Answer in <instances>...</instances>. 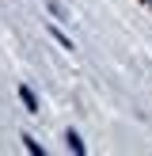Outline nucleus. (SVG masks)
Here are the masks:
<instances>
[{"instance_id":"1","label":"nucleus","mask_w":152,"mask_h":156,"mask_svg":"<svg viewBox=\"0 0 152 156\" xmlns=\"http://www.w3.org/2000/svg\"><path fill=\"white\" fill-rule=\"evenodd\" d=\"M19 95H23V103H27V111H38V103H34V91H30V88H23Z\"/></svg>"},{"instance_id":"2","label":"nucleus","mask_w":152,"mask_h":156,"mask_svg":"<svg viewBox=\"0 0 152 156\" xmlns=\"http://www.w3.org/2000/svg\"><path fill=\"white\" fill-rule=\"evenodd\" d=\"M65 141H68V149H72V152H84V141H80V137H76V133H68Z\"/></svg>"},{"instance_id":"3","label":"nucleus","mask_w":152,"mask_h":156,"mask_svg":"<svg viewBox=\"0 0 152 156\" xmlns=\"http://www.w3.org/2000/svg\"><path fill=\"white\" fill-rule=\"evenodd\" d=\"M23 141H27V149H30V152H34V156H42V152H46V149H42V145H38V141H34V137H23Z\"/></svg>"}]
</instances>
